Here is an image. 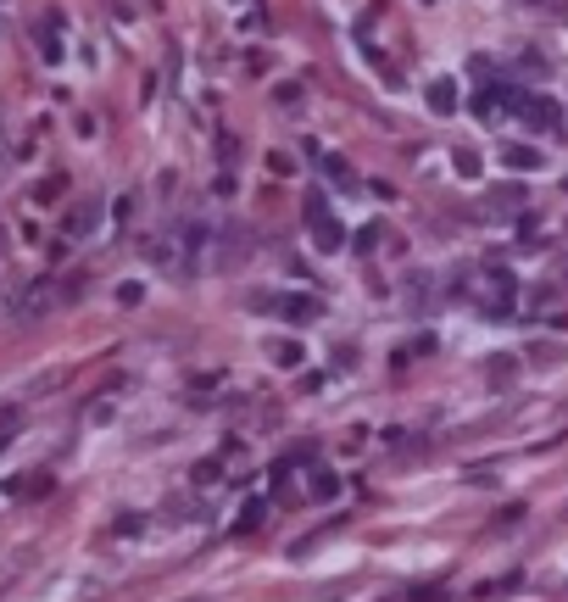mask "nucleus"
Instances as JSON below:
<instances>
[{
    "label": "nucleus",
    "mask_w": 568,
    "mask_h": 602,
    "mask_svg": "<svg viewBox=\"0 0 568 602\" xmlns=\"http://www.w3.org/2000/svg\"><path fill=\"white\" fill-rule=\"evenodd\" d=\"M307 223H312V240H318L323 251H334V246L346 240V234H340V223L329 218V201H323V195H312V201H307Z\"/></svg>",
    "instance_id": "obj_1"
},
{
    "label": "nucleus",
    "mask_w": 568,
    "mask_h": 602,
    "mask_svg": "<svg viewBox=\"0 0 568 602\" xmlns=\"http://www.w3.org/2000/svg\"><path fill=\"white\" fill-rule=\"evenodd\" d=\"M518 118L529 123V128H557L563 123V107L552 95H518Z\"/></svg>",
    "instance_id": "obj_2"
},
{
    "label": "nucleus",
    "mask_w": 568,
    "mask_h": 602,
    "mask_svg": "<svg viewBox=\"0 0 568 602\" xmlns=\"http://www.w3.org/2000/svg\"><path fill=\"white\" fill-rule=\"evenodd\" d=\"M267 313L307 324V318H318V301H312V296H274V301H267Z\"/></svg>",
    "instance_id": "obj_3"
},
{
    "label": "nucleus",
    "mask_w": 568,
    "mask_h": 602,
    "mask_svg": "<svg viewBox=\"0 0 568 602\" xmlns=\"http://www.w3.org/2000/svg\"><path fill=\"white\" fill-rule=\"evenodd\" d=\"M274 357H279L284 368H295V362H301V352H295V341H279V352H274Z\"/></svg>",
    "instance_id": "obj_4"
},
{
    "label": "nucleus",
    "mask_w": 568,
    "mask_h": 602,
    "mask_svg": "<svg viewBox=\"0 0 568 602\" xmlns=\"http://www.w3.org/2000/svg\"><path fill=\"white\" fill-rule=\"evenodd\" d=\"M262 519V502H246V508H240V530H251Z\"/></svg>",
    "instance_id": "obj_5"
},
{
    "label": "nucleus",
    "mask_w": 568,
    "mask_h": 602,
    "mask_svg": "<svg viewBox=\"0 0 568 602\" xmlns=\"http://www.w3.org/2000/svg\"><path fill=\"white\" fill-rule=\"evenodd\" d=\"M507 162H513V167H535V151H518V146H513V151H507Z\"/></svg>",
    "instance_id": "obj_6"
},
{
    "label": "nucleus",
    "mask_w": 568,
    "mask_h": 602,
    "mask_svg": "<svg viewBox=\"0 0 568 602\" xmlns=\"http://www.w3.org/2000/svg\"><path fill=\"white\" fill-rule=\"evenodd\" d=\"M312 496H334V475H318V480H312Z\"/></svg>",
    "instance_id": "obj_7"
}]
</instances>
